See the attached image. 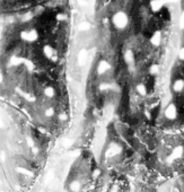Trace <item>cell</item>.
Here are the masks:
<instances>
[{"label":"cell","mask_w":184,"mask_h":192,"mask_svg":"<svg viewBox=\"0 0 184 192\" xmlns=\"http://www.w3.org/2000/svg\"><path fill=\"white\" fill-rule=\"evenodd\" d=\"M165 1L164 0H151L150 2V7L154 11H158L159 9H162V7L164 6Z\"/></svg>","instance_id":"cell-9"},{"label":"cell","mask_w":184,"mask_h":192,"mask_svg":"<svg viewBox=\"0 0 184 192\" xmlns=\"http://www.w3.org/2000/svg\"><path fill=\"white\" fill-rule=\"evenodd\" d=\"M110 69H111V65H110L108 61L102 60L101 62L98 63V66H97V73H98V75H104V73L108 72Z\"/></svg>","instance_id":"cell-5"},{"label":"cell","mask_w":184,"mask_h":192,"mask_svg":"<svg viewBox=\"0 0 184 192\" xmlns=\"http://www.w3.org/2000/svg\"><path fill=\"white\" fill-rule=\"evenodd\" d=\"M135 91H137V93H138V94H139L140 96H146L147 93H148L146 85L143 84V83H139V84H137V86H135Z\"/></svg>","instance_id":"cell-11"},{"label":"cell","mask_w":184,"mask_h":192,"mask_svg":"<svg viewBox=\"0 0 184 192\" xmlns=\"http://www.w3.org/2000/svg\"><path fill=\"white\" fill-rule=\"evenodd\" d=\"M43 93H44L45 97H48V98H53L54 97V95H56V91H54V88L51 87V86H49V87H45L44 91H43Z\"/></svg>","instance_id":"cell-12"},{"label":"cell","mask_w":184,"mask_h":192,"mask_svg":"<svg viewBox=\"0 0 184 192\" xmlns=\"http://www.w3.org/2000/svg\"><path fill=\"white\" fill-rule=\"evenodd\" d=\"M120 151H121V148H120L119 146H116V145H113V146H111L108 150H106L105 156H106L108 158L113 157V156H115V155H118Z\"/></svg>","instance_id":"cell-7"},{"label":"cell","mask_w":184,"mask_h":192,"mask_svg":"<svg viewBox=\"0 0 184 192\" xmlns=\"http://www.w3.org/2000/svg\"><path fill=\"white\" fill-rule=\"evenodd\" d=\"M183 153H184V148L182 146L175 147L173 149V151H172V154L170 155V157H168V161L173 162V161H175V159H178V158L182 157Z\"/></svg>","instance_id":"cell-4"},{"label":"cell","mask_w":184,"mask_h":192,"mask_svg":"<svg viewBox=\"0 0 184 192\" xmlns=\"http://www.w3.org/2000/svg\"><path fill=\"white\" fill-rule=\"evenodd\" d=\"M158 71H159V67L157 66V65H151V66H150L149 72L151 73V75H157Z\"/></svg>","instance_id":"cell-17"},{"label":"cell","mask_w":184,"mask_h":192,"mask_svg":"<svg viewBox=\"0 0 184 192\" xmlns=\"http://www.w3.org/2000/svg\"><path fill=\"white\" fill-rule=\"evenodd\" d=\"M177 106L174 103H170L164 110V115L167 120H175L177 118Z\"/></svg>","instance_id":"cell-2"},{"label":"cell","mask_w":184,"mask_h":192,"mask_svg":"<svg viewBox=\"0 0 184 192\" xmlns=\"http://www.w3.org/2000/svg\"><path fill=\"white\" fill-rule=\"evenodd\" d=\"M124 58H125V61H127L129 65L133 62V53H132V51L128 50V51L125 52V54H124Z\"/></svg>","instance_id":"cell-15"},{"label":"cell","mask_w":184,"mask_h":192,"mask_svg":"<svg viewBox=\"0 0 184 192\" xmlns=\"http://www.w3.org/2000/svg\"><path fill=\"white\" fill-rule=\"evenodd\" d=\"M178 26H180L181 29H184V16L183 15H181L180 21H178Z\"/></svg>","instance_id":"cell-20"},{"label":"cell","mask_w":184,"mask_h":192,"mask_svg":"<svg viewBox=\"0 0 184 192\" xmlns=\"http://www.w3.org/2000/svg\"><path fill=\"white\" fill-rule=\"evenodd\" d=\"M69 189L71 191H79V190H81V183L79 181H72L70 183Z\"/></svg>","instance_id":"cell-13"},{"label":"cell","mask_w":184,"mask_h":192,"mask_svg":"<svg viewBox=\"0 0 184 192\" xmlns=\"http://www.w3.org/2000/svg\"><path fill=\"white\" fill-rule=\"evenodd\" d=\"M56 114V111H54V108H45L44 111V115L46 116V118H52L53 115Z\"/></svg>","instance_id":"cell-16"},{"label":"cell","mask_w":184,"mask_h":192,"mask_svg":"<svg viewBox=\"0 0 184 192\" xmlns=\"http://www.w3.org/2000/svg\"><path fill=\"white\" fill-rule=\"evenodd\" d=\"M25 140H26V143H27V146H28V147H31V148H33V147L35 146L34 139H33V138H32L31 136H26Z\"/></svg>","instance_id":"cell-18"},{"label":"cell","mask_w":184,"mask_h":192,"mask_svg":"<svg viewBox=\"0 0 184 192\" xmlns=\"http://www.w3.org/2000/svg\"><path fill=\"white\" fill-rule=\"evenodd\" d=\"M66 119H67V115L66 114H63V113L59 114V120H61V121H65Z\"/></svg>","instance_id":"cell-22"},{"label":"cell","mask_w":184,"mask_h":192,"mask_svg":"<svg viewBox=\"0 0 184 192\" xmlns=\"http://www.w3.org/2000/svg\"><path fill=\"white\" fill-rule=\"evenodd\" d=\"M182 15H183V16H184V10H183V11H182Z\"/></svg>","instance_id":"cell-23"},{"label":"cell","mask_w":184,"mask_h":192,"mask_svg":"<svg viewBox=\"0 0 184 192\" xmlns=\"http://www.w3.org/2000/svg\"><path fill=\"white\" fill-rule=\"evenodd\" d=\"M85 61H86V51H85V50H81L79 52V54H78V63L81 66V65L85 63Z\"/></svg>","instance_id":"cell-14"},{"label":"cell","mask_w":184,"mask_h":192,"mask_svg":"<svg viewBox=\"0 0 184 192\" xmlns=\"http://www.w3.org/2000/svg\"><path fill=\"white\" fill-rule=\"evenodd\" d=\"M112 24L114 25L115 28L118 29H124L129 24V17L124 11H116L113 16H112Z\"/></svg>","instance_id":"cell-1"},{"label":"cell","mask_w":184,"mask_h":192,"mask_svg":"<svg viewBox=\"0 0 184 192\" xmlns=\"http://www.w3.org/2000/svg\"><path fill=\"white\" fill-rule=\"evenodd\" d=\"M43 54H44L48 59H51V58H53L54 57V49H53L51 45H44L43 46Z\"/></svg>","instance_id":"cell-10"},{"label":"cell","mask_w":184,"mask_h":192,"mask_svg":"<svg viewBox=\"0 0 184 192\" xmlns=\"http://www.w3.org/2000/svg\"><path fill=\"white\" fill-rule=\"evenodd\" d=\"M21 36L26 42H35L38 38V34L37 32H36V29H29V31L22 32Z\"/></svg>","instance_id":"cell-3"},{"label":"cell","mask_w":184,"mask_h":192,"mask_svg":"<svg viewBox=\"0 0 184 192\" xmlns=\"http://www.w3.org/2000/svg\"><path fill=\"white\" fill-rule=\"evenodd\" d=\"M172 87H173V91L175 93H181L184 89V80L183 79H176V80H174Z\"/></svg>","instance_id":"cell-8"},{"label":"cell","mask_w":184,"mask_h":192,"mask_svg":"<svg viewBox=\"0 0 184 192\" xmlns=\"http://www.w3.org/2000/svg\"><path fill=\"white\" fill-rule=\"evenodd\" d=\"M177 56H178V59L182 60V61H184V48H181Z\"/></svg>","instance_id":"cell-21"},{"label":"cell","mask_w":184,"mask_h":192,"mask_svg":"<svg viewBox=\"0 0 184 192\" xmlns=\"http://www.w3.org/2000/svg\"><path fill=\"white\" fill-rule=\"evenodd\" d=\"M150 43L154 46H159L162 43V33L159 31H156L153 34V36L150 37Z\"/></svg>","instance_id":"cell-6"},{"label":"cell","mask_w":184,"mask_h":192,"mask_svg":"<svg viewBox=\"0 0 184 192\" xmlns=\"http://www.w3.org/2000/svg\"><path fill=\"white\" fill-rule=\"evenodd\" d=\"M88 28H89V24L88 23H81L79 25V29H81V31H87Z\"/></svg>","instance_id":"cell-19"}]
</instances>
